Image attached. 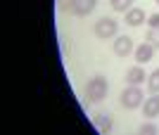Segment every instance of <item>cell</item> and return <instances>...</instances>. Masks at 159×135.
<instances>
[{
    "instance_id": "obj_14",
    "label": "cell",
    "mask_w": 159,
    "mask_h": 135,
    "mask_svg": "<svg viewBox=\"0 0 159 135\" xmlns=\"http://www.w3.org/2000/svg\"><path fill=\"white\" fill-rule=\"evenodd\" d=\"M138 133L140 135H157V126H154V123H140Z\"/></svg>"
},
{
    "instance_id": "obj_2",
    "label": "cell",
    "mask_w": 159,
    "mask_h": 135,
    "mask_svg": "<svg viewBox=\"0 0 159 135\" xmlns=\"http://www.w3.org/2000/svg\"><path fill=\"white\" fill-rule=\"evenodd\" d=\"M143 104V90L138 85H128L126 90H121V107L124 109H138Z\"/></svg>"
},
{
    "instance_id": "obj_9",
    "label": "cell",
    "mask_w": 159,
    "mask_h": 135,
    "mask_svg": "<svg viewBox=\"0 0 159 135\" xmlns=\"http://www.w3.org/2000/svg\"><path fill=\"white\" fill-rule=\"evenodd\" d=\"M128 24V26H140L143 21H145V12L140 10V7H131L126 12V19H124Z\"/></svg>"
},
{
    "instance_id": "obj_10",
    "label": "cell",
    "mask_w": 159,
    "mask_h": 135,
    "mask_svg": "<svg viewBox=\"0 0 159 135\" xmlns=\"http://www.w3.org/2000/svg\"><path fill=\"white\" fill-rule=\"evenodd\" d=\"M152 54H154V47L150 45V43H143V45L135 50V59H138V64H145V62L152 59Z\"/></svg>"
},
{
    "instance_id": "obj_15",
    "label": "cell",
    "mask_w": 159,
    "mask_h": 135,
    "mask_svg": "<svg viewBox=\"0 0 159 135\" xmlns=\"http://www.w3.org/2000/svg\"><path fill=\"white\" fill-rule=\"evenodd\" d=\"M74 2H76V0H60V7H62V10H66V12H71Z\"/></svg>"
},
{
    "instance_id": "obj_11",
    "label": "cell",
    "mask_w": 159,
    "mask_h": 135,
    "mask_svg": "<svg viewBox=\"0 0 159 135\" xmlns=\"http://www.w3.org/2000/svg\"><path fill=\"white\" fill-rule=\"evenodd\" d=\"M147 88H150V93H159V69H154L147 76Z\"/></svg>"
},
{
    "instance_id": "obj_4",
    "label": "cell",
    "mask_w": 159,
    "mask_h": 135,
    "mask_svg": "<svg viewBox=\"0 0 159 135\" xmlns=\"http://www.w3.org/2000/svg\"><path fill=\"white\" fill-rule=\"evenodd\" d=\"M93 126L100 130V133H109L112 126H114L112 114H107V111H98V114H93Z\"/></svg>"
},
{
    "instance_id": "obj_8",
    "label": "cell",
    "mask_w": 159,
    "mask_h": 135,
    "mask_svg": "<svg viewBox=\"0 0 159 135\" xmlns=\"http://www.w3.org/2000/svg\"><path fill=\"white\" fill-rule=\"evenodd\" d=\"M131 50H133V41L128 38V36H119V38L114 41V54H119V57H126Z\"/></svg>"
},
{
    "instance_id": "obj_7",
    "label": "cell",
    "mask_w": 159,
    "mask_h": 135,
    "mask_svg": "<svg viewBox=\"0 0 159 135\" xmlns=\"http://www.w3.org/2000/svg\"><path fill=\"white\" fill-rule=\"evenodd\" d=\"M95 5H98V0H76L71 12L76 14V17H86V14H90L95 10Z\"/></svg>"
},
{
    "instance_id": "obj_17",
    "label": "cell",
    "mask_w": 159,
    "mask_h": 135,
    "mask_svg": "<svg viewBox=\"0 0 159 135\" xmlns=\"http://www.w3.org/2000/svg\"><path fill=\"white\" fill-rule=\"evenodd\" d=\"M157 2H159V0H157Z\"/></svg>"
},
{
    "instance_id": "obj_5",
    "label": "cell",
    "mask_w": 159,
    "mask_h": 135,
    "mask_svg": "<svg viewBox=\"0 0 159 135\" xmlns=\"http://www.w3.org/2000/svg\"><path fill=\"white\" fill-rule=\"evenodd\" d=\"M143 114H145L147 119L159 116V93H152V97H147V100L143 102Z\"/></svg>"
},
{
    "instance_id": "obj_3",
    "label": "cell",
    "mask_w": 159,
    "mask_h": 135,
    "mask_svg": "<svg viewBox=\"0 0 159 135\" xmlns=\"http://www.w3.org/2000/svg\"><path fill=\"white\" fill-rule=\"evenodd\" d=\"M116 28H119V24H116V19H112V17H102V19L95 21V36L102 38V41L114 38V36H116Z\"/></svg>"
},
{
    "instance_id": "obj_6",
    "label": "cell",
    "mask_w": 159,
    "mask_h": 135,
    "mask_svg": "<svg viewBox=\"0 0 159 135\" xmlns=\"http://www.w3.org/2000/svg\"><path fill=\"white\" fill-rule=\"evenodd\" d=\"M145 78H147V74H145V69H143V64L131 67V69L126 71V83H128V85H140Z\"/></svg>"
},
{
    "instance_id": "obj_1",
    "label": "cell",
    "mask_w": 159,
    "mask_h": 135,
    "mask_svg": "<svg viewBox=\"0 0 159 135\" xmlns=\"http://www.w3.org/2000/svg\"><path fill=\"white\" fill-rule=\"evenodd\" d=\"M107 90H109V83H107L105 76H93L86 85V97L88 102H100L107 97Z\"/></svg>"
},
{
    "instance_id": "obj_16",
    "label": "cell",
    "mask_w": 159,
    "mask_h": 135,
    "mask_svg": "<svg viewBox=\"0 0 159 135\" xmlns=\"http://www.w3.org/2000/svg\"><path fill=\"white\" fill-rule=\"evenodd\" d=\"M147 24H150V28L159 26V14H152V17H150V19H147Z\"/></svg>"
},
{
    "instance_id": "obj_12",
    "label": "cell",
    "mask_w": 159,
    "mask_h": 135,
    "mask_svg": "<svg viewBox=\"0 0 159 135\" xmlns=\"http://www.w3.org/2000/svg\"><path fill=\"white\" fill-rule=\"evenodd\" d=\"M131 2L133 0H112V7L116 12H128V10H131Z\"/></svg>"
},
{
    "instance_id": "obj_13",
    "label": "cell",
    "mask_w": 159,
    "mask_h": 135,
    "mask_svg": "<svg viewBox=\"0 0 159 135\" xmlns=\"http://www.w3.org/2000/svg\"><path fill=\"white\" fill-rule=\"evenodd\" d=\"M147 43L152 47H159V26H154V28L147 31Z\"/></svg>"
}]
</instances>
